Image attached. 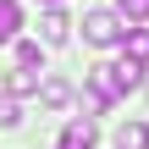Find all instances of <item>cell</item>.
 I'll return each mask as SVG.
<instances>
[{"mask_svg":"<svg viewBox=\"0 0 149 149\" xmlns=\"http://www.w3.org/2000/svg\"><path fill=\"white\" fill-rule=\"evenodd\" d=\"M33 88H44V72H39V66H17V72L6 77V94H17V100L33 94Z\"/></svg>","mask_w":149,"mask_h":149,"instance_id":"3","label":"cell"},{"mask_svg":"<svg viewBox=\"0 0 149 149\" xmlns=\"http://www.w3.org/2000/svg\"><path fill=\"white\" fill-rule=\"evenodd\" d=\"M116 11L127 22H149V0H116Z\"/></svg>","mask_w":149,"mask_h":149,"instance_id":"11","label":"cell"},{"mask_svg":"<svg viewBox=\"0 0 149 149\" xmlns=\"http://www.w3.org/2000/svg\"><path fill=\"white\" fill-rule=\"evenodd\" d=\"M39 6H61V0H39Z\"/></svg>","mask_w":149,"mask_h":149,"instance_id":"12","label":"cell"},{"mask_svg":"<svg viewBox=\"0 0 149 149\" xmlns=\"http://www.w3.org/2000/svg\"><path fill=\"white\" fill-rule=\"evenodd\" d=\"M100 144V127L94 122H66L61 127V149H94Z\"/></svg>","mask_w":149,"mask_h":149,"instance_id":"2","label":"cell"},{"mask_svg":"<svg viewBox=\"0 0 149 149\" xmlns=\"http://www.w3.org/2000/svg\"><path fill=\"white\" fill-rule=\"evenodd\" d=\"M17 28H22V6L17 0H0V44L17 39Z\"/></svg>","mask_w":149,"mask_h":149,"instance_id":"6","label":"cell"},{"mask_svg":"<svg viewBox=\"0 0 149 149\" xmlns=\"http://www.w3.org/2000/svg\"><path fill=\"white\" fill-rule=\"evenodd\" d=\"M116 149H149V127H144V122H122Z\"/></svg>","mask_w":149,"mask_h":149,"instance_id":"5","label":"cell"},{"mask_svg":"<svg viewBox=\"0 0 149 149\" xmlns=\"http://www.w3.org/2000/svg\"><path fill=\"white\" fill-rule=\"evenodd\" d=\"M83 39H88L94 50H111V44H122V39H127V28H122V11H88V17H83Z\"/></svg>","mask_w":149,"mask_h":149,"instance_id":"1","label":"cell"},{"mask_svg":"<svg viewBox=\"0 0 149 149\" xmlns=\"http://www.w3.org/2000/svg\"><path fill=\"white\" fill-rule=\"evenodd\" d=\"M144 83H149V77H144Z\"/></svg>","mask_w":149,"mask_h":149,"instance_id":"13","label":"cell"},{"mask_svg":"<svg viewBox=\"0 0 149 149\" xmlns=\"http://www.w3.org/2000/svg\"><path fill=\"white\" fill-rule=\"evenodd\" d=\"M127 50L122 55H133V61H149V28H127V39H122Z\"/></svg>","mask_w":149,"mask_h":149,"instance_id":"8","label":"cell"},{"mask_svg":"<svg viewBox=\"0 0 149 149\" xmlns=\"http://www.w3.org/2000/svg\"><path fill=\"white\" fill-rule=\"evenodd\" d=\"M39 100H44V105H55V111H61V105H66V100H72V83H61V77H44V88H39Z\"/></svg>","mask_w":149,"mask_h":149,"instance_id":"7","label":"cell"},{"mask_svg":"<svg viewBox=\"0 0 149 149\" xmlns=\"http://www.w3.org/2000/svg\"><path fill=\"white\" fill-rule=\"evenodd\" d=\"M17 66H39V72H44V50H39L33 39H17Z\"/></svg>","mask_w":149,"mask_h":149,"instance_id":"9","label":"cell"},{"mask_svg":"<svg viewBox=\"0 0 149 149\" xmlns=\"http://www.w3.org/2000/svg\"><path fill=\"white\" fill-rule=\"evenodd\" d=\"M39 28H44V44H66V33H72V22H66L55 6L44 11V22H39Z\"/></svg>","mask_w":149,"mask_h":149,"instance_id":"4","label":"cell"},{"mask_svg":"<svg viewBox=\"0 0 149 149\" xmlns=\"http://www.w3.org/2000/svg\"><path fill=\"white\" fill-rule=\"evenodd\" d=\"M22 122V105H17V94H0V127H17Z\"/></svg>","mask_w":149,"mask_h":149,"instance_id":"10","label":"cell"}]
</instances>
